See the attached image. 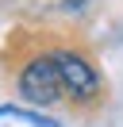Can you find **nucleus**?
<instances>
[{
  "instance_id": "1",
  "label": "nucleus",
  "mask_w": 123,
  "mask_h": 127,
  "mask_svg": "<svg viewBox=\"0 0 123 127\" xmlns=\"http://www.w3.org/2000/svg\"><path fill=\"white\" fill-rule=\"evenodd\" d=\"M19 93H23V100H27V104H38V108L54 104L62 93H65V85H62V69H58V58H54V54L35 58V62L19 73Z\"/></svg>"
},
{
  "instance_id": "2",
  "label": "nucleus",
  "mask_w": 123,
  "mask_h": 127,
  "mask_svg": "<svg viewBox=\"0 0 123 127\" xmlns=\"http://www.w3.org/2000/svg\"><path fill=\"white\" fill-rule=\"evenodd\" d=\"M54 58H58L62 85H65V93H69V96H81V100L96 96L100 77H96V69H92V65L85 62L81 54H73V50H54Z\"/></svg>"
},
{
  "instance_id": "3",
  "label": "nucleus",
  "mask_w": 123,
  "mask_h": 127,
  "mask_svg": "<svg viewBox=\"0 0 123 127\" xmlns=\"http://www.w3.org/2000/svg\"><path fill=\"white\" fill-rule=\"evenodd\" d=\"M0 127H62L54 119H46L35 108H19V104H0Z\"/></svg>"
}]
</instances>
